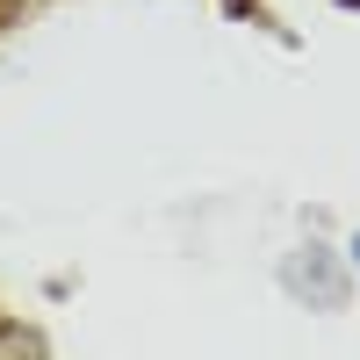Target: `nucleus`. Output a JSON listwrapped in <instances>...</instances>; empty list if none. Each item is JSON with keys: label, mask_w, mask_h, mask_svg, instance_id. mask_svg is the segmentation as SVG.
<instances>
[{"label": "nucleus", "mask_w": 360, "mask_h": 360, "mask_svg": "<svg viewBox=\"0 0 360 360\" xmlns=\"http://www.w3.org/2000/svg\"><path fill=\"white\" fill-rule=\"evenodd\" d=\"M346 252H353V274H360V231H353V245H346Z\"/></svg>", "instance_id": "obj_1"}]
</instances>
